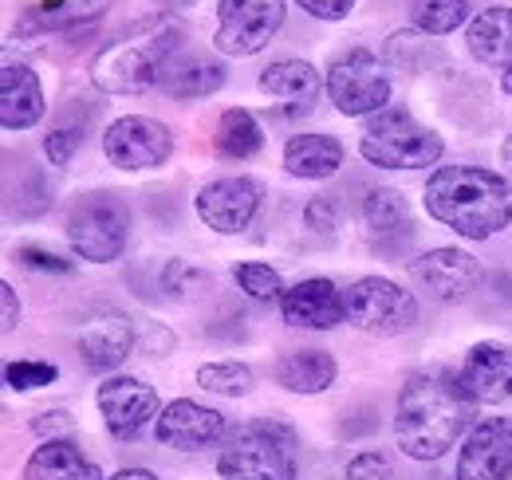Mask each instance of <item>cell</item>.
<instances>
[{
    "instance_id": "22",
    "label": "cell",
    "mask_w": 512,
    "mask_h": 480,
    "mask_svg": "<svg viewBox=\"0 0 512 480\" xmlns=\"http://www.w3.org/2000/svg\"><path fill=\"white\" fill-rule=\"evenodd\" d=\"M24 480H107L99 465L71 441H40V449L28 457Z\"/></svg>"
},
{
    "instance_id": "13",
    "label": "cell",
    "mask_w": 512,
    "mask_h": 480,
    "mask_svg": "<svg viewBox=\"0 0 512 480\" xmlns=\"http://www.w3.org/2000/svg\"><path fill=\"white\" fill-rule=\"evenodd\" d=\"M99 414L107 421V429L119 437V441H134L150 421H158L162 406H158V390L130 378V374H111L103 378L99 394Z\"/></svg>"
},
{
    "instance_id": "3",
    "label": "cell",
    "mask_w": 512,
    "mask_h": 480,
    "mask_svg": "<svg viewBox=\"0 0 512 480\" xmlns=\"http://www.w3.org/2000/svg\"><path fill=\"white\" fill-rule=\"evenodd\" d=\"M182 44L186 32L174 16H142L91 60V83L103 95H146L150 87L162 83L174 56H182Z\"/></svg>"
},
{
    "instance_id": "21",
    "label": "cell",
    "mask_w": 512,
    "mask_h": 480,
    "mask_svg": "<svg viewBox=\"0 0 512 480\" xmlns=\"http://www.w3.org/2000/svg\"><path fill=\"white\" fill-rule=\"evenodd\" d=\"M260 91L280 99L288 115H304L320 95V71L308 60H276L260 71Z\"/></svg>"
},
{
    "instance_id": "43",
    "label": "cell",
    "mask_w": 512,
    "mask_h": 480,
    "mask_svg": "<svg viewBox=\"0 0 512 480\" xmlns=\"http://www.w3.org/2000/svg\"><path fill=\"white\" fill-rule=\"evenodd\" d=\"M501 87H505V95H512V67L505 71V75H501Z\"/></svg>"
},
{
    "instance_id": "42",
    "label": "cell",
    "mask_w": 512,
    "mask_h": 480,
    "mask_svg": "<svg viewBox=\"0 0 512 480\" xmlns=\"http://www.w3.org/2000/svg\"><path fill=\"white\" fill-rule=\"evenodd\" d=\"M501 162H505V170L512 174V134L505 138V146H501Z\"/></svg>"
},
{
    "instance_id": "39",
    "label": "cell",
    "mask_w": 512,
    "mask_h": 480,
    "mask_svg": "<svg viewBox=\"0 0 512 480\" xmlns=\"http://www.w3.org/2000/svg\"><path fill=\"white\" fill-rule=\"evenodd\" d=\"M308 16H316V20H343L351 8H355V0H296Z\"/></svg>"
},
{
    "instance_id": "23",
    "label": "cell",
    "mask_w": 512,
    "mask_h": 480,
    "mask_svg": "<svg viewBox=\"0 0 512 480\" xmlns=\"http://www.w3.org/2000/svg\"><path fill=\"white\" fill-rule=\"evenodd\" d=\"M339 166H343V146L331 134H292L284 146V170L292 178L323 181L339 174Z\"/></svg>"
},
{
    "instance_id": "38",
    "label": "cell",
    "mask_w": 512,
    "mask_h": 480,
    "mask_svg": "<svg viewBox=\"0 0 512 480\" xmlns=\"http://www.w3.org/2000/svg\"><path fill=\"white\" fill-rule=\"evenodd\" d=\"M197 280H201V272L190 268L186 260H170V264H166V272H162V288H166L170 296H186V292H190V284H197Z\"/></svg>"
},
{
    "instance_id": "12",
    "label": "cell",
    "mask_w": 512,
    "mask_h": 480,
    "mask_svg": "<svg viewBox=\"0 0 512 480\" xmlns=\"http://www.w3.org/2000/svg\"><path fill=\"white\" fill-rule=\"evenodd\" d=\"M481 260L465 248H430L410 260V280L418 292L438 303H461L481 284Z\"/></svg>"
},
{
    "instance_id": "31",
    "label": "cell",
    "mask_w": 512,
    "mask_h": 480,
    "mask_svg": "<svg viewBox=\"0 0 512 480\" xmlns=\"http://www.w3.org/2000/svg\"><path fill=\"white\" fill-rule=\"evenodd\" d=\"M233 280H237V288L245 292V296H253V300L268 303V300H284V280H280V272L272 268V264H260V260H245V264H237L233 268Z\"/></svg>"
},
{
    "instance_id": "30",
    "label": "cell",
    "mask_w": 512,
    "mask_h": 480,
    "mask_svg": "<svg viewBox=\"0 0 512 480\" xmlns=\"http://www.w3.org/2000/svg\"><path fill=\"white\" fill-rule=\"evenodd\" d=\"M197 386L209 394H221V398H245L253 390V370L233 359L205 362V366H197Z\"/></svg>"
},
{
    "instance_id": "33",
    "label": "cell",
    "mask_w": 512,
    "mask_h": 480,
    "mask_svg": "<svg viewBox=\"0 0 512 480\" xmlns=\"http://www.w3.org/2000/svg\"><path fill=\"white\" fill-rule=\"evenodd\" d=\"M79 146H83V126H71V122H67V126H56V130L44 138V154H48L52 166H67Z\"/></svg>"
},
{
    "instance_id": "28",
    "label": "cell",
    "mask_w": 512,
    "mask_h": 480,
    "mask_svg": "<svg viewBox=\"0 0 512 480\" xmlns=\"http://www.w3.org/2000/svg\"><path fill=\"white\" fill-rule=\"evenodd\" d=\"M111 0H44L28 12V28L36 32H79L107 12Z\"/></svg>"
},
{
    "instance_id": "36",
    "label": "cell",
    "mask_w": 512,
    "mask_h": 480,
    "mask_svg": "<svg viewBox=\"0 0 512 480\" xmlns=\"http://www.w3.org/2000/svg\"><path fill=\"white\" fill-rule=\"evenodd\" d=\"M304 217H308V225H312L316 233H323V237H331V233L339 229V205H335V197H327V193H320V197L304 209Z\"/></svg>"
},
{
    "instance_id": "1",
    "label": "cell",
    "mask_w": 512,
    "mask_h": 480,
    "mask_svg": "<svg viewBox=\"0 0 512 480\" xmlns=\"http://www.w3.org/2000/svg\"><path fill=\"white\" fill-rule=\"evenodd\" d=\"M477 402L461 390L457 370L434 366L406 378L394 406V437L410 461H438L473 429Z\"/></svg>"
},
{
    "instance_id": "18",
    "label": "cell",
    "mask_w": 512,
    "mask_h": 480,
    "mask_svg": "<svg viewBox=\"0 0 512 480\" xmlns=\"http://www.w3.org/2000/svg\"><path fill=\"white\" fill-rule=\"evenodd\" d=\"M79 362L91 370V374H111L127 362L130 347H134V323L123 311H99L83 335H79Z\"/></svg>"
},
{
    "instance_id": "20",
    "label": "cell",
    "mask_w": 512,
    "mask_h": 480,
    "mask_svg": "<svg viewBox=\"0 0 512 480\" xmlns=\"http://www.w3.org/2000/svg\"><path fill=\"white\" fill-rule=\"evenodd\" d=\"M465 48L469 56L493 71H509L512 67V8L493 4L485 12H477L465 28Z\"/></svg>"
},
{
    "instance_id": "24",
    "label": "cell",
    "mask_w": 512,
    "mask_h": 480,
    "mask_svg": "<svg viewBox=\"0 0 512 480\" xmlns=\"http://www.w3.org/2000/svg\"><path fill=\"white\" fill-rule=\"evenodd\" d=\"M170 99H205L213 91L225 87V63L197 56V52H182L174 56V63L166 67L162 83H158Z\"/></svg>"
},
{
    "instance_id": "4",
    "label": "cell",
    "mask_w": 512,
    "mask_h": 480,
    "mask_svg": "<svg viewBox=\"0 0 512 480\" xmlns=\"http://www.w3.org/2000/svg\"><path fill=\"white\" fill-rule=\"evenodd\" d=\"M221 480H296V433L280 421H245L217 457Z\"/></svg>"
},
{
    "instance_id": "27",
    "label": "cell",
    "mask_w": 512,
    "mask_h": 480,
    "mask_svg": "<svg viewBox=\"0 0 512 480\" xmlns=\"http://www.w3.org/2000/svg\"><path fill=\"white\" fill-rule=\"evenodd\" d=\"M213 146H217V154L229 158V162H249V158L260 154V146H264V130H260V122H256L253 111L229 107V111L217 119Z\"/></svg>"
},
{
    "instance_id": "34",
    "label": "cell",
    "mask_w": 512,
    "mask_h": 480,
    "mask_svg": "<svg viewBox=\"0 0 512 480\" xmlns=\"http://www.w3.org/2000/svg\"><path fill=\"white\" fill-rule=\"evenodd\" d=\"M16 260H20V264H28V268H36V272H56V276L75 272V264H71V260H64L60 252L40 248V244H20V248H16Z\"/></svg>"
},
{
    "instance_id": "5",
    "label": "cell",
    "mask_w": 512,
    "mask_h": 480,
    "mask_svg": "<svg viewBox=\"0 0 512 480\" xmlns=\"http://www.w3.org/2000/svg\"><path fill=\"white\" fill-rule=\"evenodd\" d=\"M359 154L367 166H379V170H430L442 162L446 142L410 111L386 107L379 115H371L367 130L359 134Z\"/></svg>"
},
{
    "instance_id": "26",
    "label": "cell",
    "mask_w": 512,
    "mask_h": 480,
    "mask_svg": "<svg viewBox=\"0 0 512 480\" xmlns=\"http://www.w3.org/2000/svg\"><path fill=\"white\" fill-rule=\"evenodd\" d=\"M363 225L375 244H386V240H406L414 221H410V205L398 189H371L367 201H363Z\"/></svg>"
},
{
    "instance_id": "37",
    "label": "cell",
    "mask_w": 512,
    "mask_h": 480,
    "mask_svg": "<svg viewBox=\"0 0 512 480\" xmlns=\"http://www.w3.org/2000/svg\"><path fill=\"white\" fill-rule=\"evenodd\" d=\"M32 429L44 437V441H64L75 433V418L67 414V410H48V414H40V418L32 421Z\"/></svg>"
},
{
    "instance_id": "35",
    "label": "cell",
    "mask_w": 512,
    "mask_h": 480,
    "mask_svg": "<svg viewBox=\"0 0 512 480\" xmlns=\"http://www.w3.org/2000/svg\"><path fill=\"white\" fill-rule=\"evenodd\" d=\"M347 480H394V469L383 453H359L347 461Z\"/></svg>"
},
{
    "instance_id": "9",
    "label": "cell",
    "mask_w": 512,
    "mask_h": 480,
    "mask_svg": "<svg viewBox=\"0 0 512 480\" xmlns=\"http://www.w3.org/2000/svg\"><path fill=\"white\" fill-rule=\"evenodd\" d=\"M343 303H347V319L367 335L394 339V335H406L418 323V300L406 288H398L394 280H386V276L355 280L343 292Z\"/></svg>"
},
{
    "instance_id": "15",
    "label": "cell",
    "mask_w": 512,
    "mask_h": 480,
    "mask_svg": "<svg viewBox=\"0 0 512 480\" xmlns=\"http://www.w3.org/2000/svg\"><path fill=\"white\" fill-rule=\"evenodd\" d=\"M154 437L170 449L201 453V449L221 445L229 437V425H225V414H217L193 398H178V402L162 406V414L154 421Z\"/></svg>"
},
{
    "instance_id": "2",
    "label": "cell",
    "mask_w": 512,
    "mask_h": 480,
    "mask_svg": "<svg viewBox=\"0 0 512 480\" xmlns=\"http://www.w3.org/2000/svg\"><path fill=\"white\" fill-rule=\"evenodd\" d=\"M426 213L465 240H489L512 225V181L481 166H438L422 189Z\"/></svg>"
},
{
    "instance_id": "32",
    "label": "cell",
    "mask_w": 512,
    "mask_h": 480,
    "mask_svg": "<svg viewBox=\"0 0 512 480\" xmlns=\"http://www.w3.org/2000/svg\"><path fill=\"white\" fill-rule=\"evenodd\" d=\"M56 378H60V366H56V362L20 359V362H8V366H4V382H8L12 390H20V394H28V390H44V386H52Z\"/></svg>"
},
{
    "instance_id": "16",
    "label": "cell",
    "mask_w": 512,
    "mask_h": 480,
    "mask_svg": "<svg viewBox=\"0 0 512 480\" xmlns=\"http://www.w3.org/2000/svg\"><path fill=\"white\" fill-rule=\"evenodd\" d=\"M461 390L477 406H501L512 402V347L505 343H477L457 366Z\"/></svg>"
},
{
    "instance_id": "10",
    "label": "cell",
    "mask_w": 512,
    "mask_h": 480,
    "mask_svg": "<svg viewBox=\"0 0 512 480\" xmlns=\"http://www.w3.org/2000/svg\"><path fill=\"white\" fill-rule=\"evenodd\" d=\"M103 154L111 166L138 174V170H158L174 154V130L150 115H123L107 126L103 134Z\"/></svg>"
},
{
    "instance_id": "8",
    "label": "cell",
    "mask_w": 512,
    "mask_h": 480,
    "mask_svg": "<svg viewBox=\"0 0 512 480\" xmlns=\"http://www.w3.org/2000/svg\"><path fill=\"white\" fill-rule=\"evenodd\" d=\"M284 16H288L284 0H221L217 4L213 48L221 56H229V60L256 56L284 28Z\"/></svg>"
},
{
    "instance_id": "17",
    "label": "cell",
    "mask_w": 512,
    "mask_h": 480,
    "mask_svg": "<svg viewBox=\"0 0 512 480\" xmlns=\"http://www.w3.org/2000/svg\"><path fill=\"white\" fill-rule=\"evenodd\" d=\"M280 315L288 327H304V331H335L347 315V303L335 292L331 280L312 276V280H300L284 292L280 300Z\"/></svg>"
},
{
    "instance_id": "14",
    "label": "cell",
    "mask_w": 512,
    "mask_h": 480,
    "mask_svg": "<svg viewBox=\"0 0 512 480\" xmlns=\"http://www.w3.org/2000/svg\"><path fill=\"white\" fill-rule=\"evenodd\" d=\"M512 477V418H481L461 441L457 480Z\"/></svg>"
},
{
    "instance_id": "6",
    "label": "cell",
    "mask_w": 512,
    "mask_h": 480,
    "mask_svg": "<svg viewBox=\"0 0 512 480\" xmlns=\"http://www.w3.org/2000/svg\"><path fill=\"white\" fill-rule=\"evenodd\" d=\"M130 240V205L111 189L83 193L67 213V244L79 260L111 264L127 252Z\"/></svg>"
},
{
    "instance_id": "19",
    "label": "cell",
    "mask_w": 512,
    "mask_h": 480,
    "mask_svg": "<svg viewBox=\"0 0 512 480\" xmlns=\"http://www.w3.org/2000/svg\"><path fill=\"white\" fill-rule=\"evenodd\" d=\"M44 87L40 75L28 63H4L0 67V126L4 130H28L44 119Z\"/></svg>"
},
{
    "instance_id": "11",
    "label": "cell",
    "mask_w": 512,
    "mask_h": 480,
    "mask_svg": "<svg viewBox=\"0 0 512 480\" xmlns=\"http://www.w3.org/2000/svg\"><path fill=\"white\" fill-rule=\"evenodd\" d=\"M260 201H264V185L241 174V178H217L201 185L197 197H193V209H197L201 225H209L213 233L237 237L253 225V217L260 213Z\"/></svg>"
},
{
    "instance_id": "41",
    "label": "cell",
    "mask_w": 512,
    "mask_h": 480,
    "mask_svg": "<svg viewBox=\"0 0 512 480\" xmlns=\"http://www.w3.org/2000/svg\"><path fill=\"white\" fill-rule=\"evenodd\" d=\"M107 480H158L150 469H123V473H115V477H107Z\"/></svg>"
},
{
    "instance_id": "25",
    "label": "cell",
    "mask_w": 512,
    "mask_h": 480,
    "mask_svg": "<svg viewBox=\"0 0 512 480\" xmlns=\"http://www.w3.org/2000/svg\"><path fill=\"white\" fill-rule=\"evenodd\" d=\"M339 366L327 351H288L276 362V382L292 394H323L335 382Z\"/></svg>"
},
{
    "instance_id": "29",
    "label": "cell",
    "mask_w": 512,
    "mask_h": 480,
    "mask_svg": "<svg viewBox=\"0 0 512 480\" xmlns=\"http://www.w3.org/2000/svg\"><path fill=\"white\" fill-rule=\"evenodd\" d=\"M414 28L422 36H449L465 24L469 0H414Z\"/></svg>"
},
{
    "instance_id": "40",
    "label": "cell",
    "mask_w": 512,
    "mask_h": 480,
    "mask_svg": "<svg viewBox=\"0 0 512 480\" xmlns=\"http://www.w3.org/2000/svg\"><path fill=\"white\" fill-rule=\"evenodd\" d=\"M0 307H4V319H0V331H16L20 323V300H16V288L12 284H0Z\"/></svg>"
},
{
    "instance_id": "7",
    "label": "cell",
    "mask_w": 512,
    "mask_h": 480,
    "mask_svg": "<svg viewBox=\"0 0 512 480\" xmlns=\"http://www.w3.org/2000/svg\"><path fill=\"white\" fill-rule=\"evenodd\" d=\"M327 99L335 103L339 115L347 119H363V115H379L390 103V75L383 60L367 48H347L339 52L327 67Z\"/></svg>"
}]
</instances>
